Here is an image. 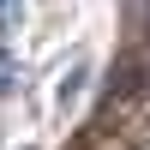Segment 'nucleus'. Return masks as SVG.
Returning <instances> with one entry per match:
<instances>
[{"label": "nucleus", "mask_w": 150, "mask_h": 150, "mask_svg": "<svg viewBox=\"0 0 150 150\" xmlns=\"http://www.w3.org/2000/svg\"><path fill=\"white\" fill-rule=\"evenodd\" d=\"M12 78H18V72H12V54L0 48V90H12Z\"/></svg>", "instance_id": "obj_1"}]
</instances>
